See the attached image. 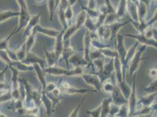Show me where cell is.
<instances>
[{
	"label": "cell",
	"mask_w": 157,
	"mask_h": 117,
	"mask_svg": "<svg viewBox=\"0 0 157 117\" xmlns=\"http://www.w3.org/2000/svg\"><path fill=\"white\" fill-rule=\"evenodd\" d=\"M44 72L45 73H48L49 74H51L53 76L64 75L67 76H71L82 74L83 70L80 67H76L75 69L69 70L59 66H54L51 67H48V68L45 69Z\"/></svg>",
	"instance_id": "6da1fadb"
},
{
	"label": "cell",
	"mask_w": 157,
	"mask_h": 117,
	"mask_svg": "<svg viewBox=\"0 0 157 117\" xmlns=\"http://www.w3.org/2000/svg\"><path fill=\"white\" fill-rule=\"evenodd\" d=\"M20 7V15H19V24L18 28L13 31L14 33L18 32L20 30L26 27L29 21L31 18L30 14L29 13L25 0H17Z\"/></svg>",
	"instance_id": "7a4b0ae2"
},
{
	"label": "cell",
	"mask_w": 157,
	"mask_h": 117,
	"mask_svg": "<svg viewBox=\"0 0 157 117\" xmlns=\"http://www.w3.org/2000/svg\"><path fill=\"white\" fill-rule=\"evenodd\" d=\"M146 47L147 46H142L140 49H138V51H136L134 56L131 58L129 66V73L131 75H133L137 72L140 66L141 62L144 59H146V58H142V54L145 51Z\"/></svg>",
	"instance_id": "3957f363"
},
{
	"label": "cell",
	"mask_w": 157,
	"mask_h": 117,
	"mask_svg": "<svg viewBox=\"0 0 157 117\" xmlns=\"http://www.w3.org/2000/svg\"><path fill=\"white\" fill-rule=\"evenodd\" d=\"M136 74L137 73H134V78H133V83H132V87L131 89V92L130 97L127 100V104L129 110V117H132L134 113L135 112L136 110V105H137V98H136Z\"/></svg>",
	"instance_id": "277c9868"
},
{
	"label": "cell",
	"mask_w": 157,
	"mask_h": 117,
	"mask_svg": "<svg viewBox=\"0 0 157 117\" xmlns=\"http://www.w3.org/2000/svg\"><path fill=\"white\" fill-rule=\"evenodd\" d=\"M21 62L29 65L38 64L44 70L45 69V64L46 63L45 59L40 58L38 55H37L35 53L32 51L26 53V58Z\"/></svg>",
	"instance_id": "5b68a950"
},
{
	"label": "cell",
	"mask_w": 157,
	"mask_h": 117,
	"mask_svg": "<svg viewBox=\"0 0 157 117\" xmlns=\"http://www.w3.org/2000/svg\"><path fill=\"white\" fill-rule=\"evenodd\" d=\"M82 78H83L86 84L93 87L98 91H101L102 83L98 75L93 73L88 74H83Z\"/></svg>",
	"instance_id": "8992f818"
},
{
	"label": "cell",
	"mask_w": 157,
	"mask_h": 117,
	"mask_svg": "<svg viewBox=\"0 0 157 117\" xmlns=\"http://www.w3.org/2000/svg\"><path fill=\"white\" fill-rule=\"evenodd\" d=\"M114 70V58H111L110 61L108 63L104 65L102 72L96 74L98 76L101 83L103 84L105 81L110 78Z\"/></svg>",
	"instance_id": "52a82bcc"
},
{
	"label": "cell",
	"mask_w": 157,
	"mask_h": 117,
	"mask_svg": "<svg viewBox=\"0 0 157 117\" xmlns=\"http://www.w3.org/2000/svg\"><path fill=\"white\" fill-rule=\"evenodd\" d=\"M125 36L131 37L133 39H136L138 43H141L143 45L150 46L157 49V40L154 39H149L147 38L144 33H140L138 35L125 34Z\"/></svg>",
	"instance_id": "ba28073f"
},
{
	"label": "cell",
	"mask_w": 157,
	"mask_h": 117,
	"mask_svg": "<svg viewBox=\"0 0 157 117\" xmlns=\"http://www.w3.org/2000/svg\"><path fill=\"white\" fill-rule=\"evenodd\" d=\"M40 16H41V13H38L36 15H33L31 17L27 25L25 28V31L24 32V37L26 38L27 36H28L33 31L34 28L37 25L39 24V21L40 19Z\"/></svg>",
	"instance_id": "9c48e42d"
},
{
	"label": "cell",
	"mask_w": 157,
	"mask_h": 117,
	"mask_svg": "<svg viewBox=\"0 0 157 117\" xmlns=\"http://www.w3.org/2000/svg\"><path fill=\"white\" fill-rule=\"evenodd\" d=\"M111 94L112 96L111 98L113 100V103L114 104H116L118 106H120L122 104L127 103V100H125V98L123 97L117 85L114 87V89Z\"/></svg>",
	"instance_id": "30bf717a"
},
{
	"label": "cell",
	"mask_w": 157,
	"mask_h": 117,
	"mask_svg": "<svg viewBox=\"0 0 157 117\" xmlns=\"http://www.w3.org/2000/svg\"><path fill=\"white\" fill-rule=\"evenodd\" d=\"M34 29L36 32L44 34L49 37H52V38H56V37L60 32V31H59L58 30H56V29H55L53 28H44V27L40 26L39 24L35 26L34 28Z\"/></svg>",
	"instance_id": "8fae6325"
},
{
	"label": "cell",
	"mask_w": 157,
	"mask_h": 117,
	"mask_svg": "<svg viewBox=\"0 0 157 117\" xmlns=\"http://www.w3.org/2000/svg\"><path fill=\"white\" fill-rule=\"evenodd\" d=\"M64 30L60 31L59 35L56 37L55 41V53L56 56V58L58 60L60 58L62 52L64 48L63 41V35L64 33Z\"/></svg>",
	"instance_id": "7c38bea8"
},
{
	"label": "cell",
	"mask_w": 157,
	"mask_h": 117,
	"mask_svg": "<svg viewBox=\"0 0 157 117\" xmlns=\"http://www.w3.org/2000/svg\"><path fill=\"white\" fill-rule=\"evenodd\" d=\"M114 72L116 73V76L117 79V84L121 83L123 80H125L123 78V71H122V65L118 56L114 58Z\"/></svg>",
	"instance_id": "4fadbf2b"
},
{
	"label": "cell",
	"mask_w": 157,
	"mask_h": 117,
	"mask_svg": "<svg viewBox=\"0 0 157 117\" xmlns=\"http://www.w3.org/2000/svg\"><path fill=\"white\" fill-rule=\"evenodd\" d=\"M91 38L90 35V32L86 29V31L85 38H84V56L86 61L88 63L90 62L89 58V53L90 51V46H91Z\"/></svg>",
	"instance_id": "5bb4252c"
},
{
	"label": "cell",
	"mask_w": 157,
	"mask_h": 117,
	"mask_svg": "<svg viewBox=\"0 0 157 117\" xmlns=\"http://www.w3.org/2000/svg\"><path fill=\"white\" fill-rule=\"evenodd\" d=\"M130 21H126L124 22H118V21H116L115 22L113 23L111 25H108L110 31V40H112L113 39H114L115 37L117 36L119 31L120 30V29L124 26L126 24H127L128 23H129Z\"/></svg>",
	"instance_id": "9a60e30c"
},
{
	"label": "cell",
	"mask_w": 157,
	"mask_h": 117,
	"mask_svg": "<svg viewBox=\"0 0 157 117\" xmlns=\"http://www.w3.org/2000/svg\"><path fill=\"white\" fill-rule=\"evenodd\" d=\"M41 100L43 102V104L45 107L46 114H47L48 117H51V115H52V114L53 112V103L52 100L46 95V92L45 90L42 91V92Z\"/></svg>",
	"instance_id": "2e32d148"
},
{
	"label": "cell",
	"mask_w": 157,
	"mask_h": 117,
	"mask_svg": "<svg viewBox=\"0 0 157 117\" xmlns=\"http://www.w3.org/2000/svg\"><path fill=\"white\" fill-rule=\"evenodd\" d=\"M157 96V92L150 93L147 96H145L144 97L141 98L137 102V105L141 104L143 105V107H150L155 98Z\"/></svg>",
	"instance_id": "e0dca14e"
},
{
	"label": "cell",
	"mask_w": 157,
	"mask_h": 117,
	"mask_svg": "<svg viewBox=\"0 0 157 117\" xmlns=\"http://www.w3.org/2000/svg\"><path fill=\"white\" fill-rule=\"evenodd\" d=\"M70 62L75 67H80V66L86 65L89 63L86 61L84 58H81L78 53H75L69 58L68 63Z\"/></svg>",
	"instance_id": "ac0fdd59"
},
{
	"label": "cell",
	"mask_w": 157,
	"mask_h": 117,
	"mask_svg": "<svg viewBox=\"0 0 157 117\" xmlns=\"http://www.w3.org/2000/svg\"><path fill=\"white\" fill-rule=\"evenodd\" d=\"M20 12L12 10H4L0 12V24L3 23L14 17H19Z\"/></svg>",
	"instance_id": "d6986e66"
},
{
	"label": "cell",
	"mask_w": 157,
	"mask_h": 117,
	"mask_svg": "<svg viewBox=\"0 0 157 117\" xmlns=\"http://www.w3.org/2000/svg\"><path fill=\"white\" fill-rule=\"evenodd\" d=\"M36 32L33 29V31L31 32V33L26 36V41L24 42L25 47H26V52H30L31 51L33 46L35 45V41H36Z\"/></svg>",
	"instance_id": "ffe728a7"
},
{
	"label": "cell",
	"mask_w": 157,
	"mask_h": 117,
	"mask_svg": "<svg viewBox=\"0 0 157 117\" xmlns=\"http://www.w3.org/2000/svg\"><path fill=\"white\" fill-rule=\"evenodd\" d=\"M113 102L111 97L104 98L101 103V110L100 112V117H107L109 113L110 105Z\"/></svg>",
	"instance_id": "44dd1931"
},
{
	"label": "cell",
	"mask_w": 157,
	"mask_h": 117,
	"mask_svg": "<svg viewBox=\"0 0 157 117\" xmlns=\"http://www.w3.org/2000/svg\"><path fill=\"white\" fill-rule=\"evenodd\" d=\"M117 85L125 99L128 100L131 94L132 88L128 85L125 80H123L121 83L117 84Z\"/></svg>",
	"instance_id": "7402d4cb"
},
{
	"label": "cell",
	"mask_w": 157,
	"mask_h": 117,
	"mask_svg": "<svg viewBox=\"0 0 157 117\" xmlns=\"http://www.w3.org/2000/svg\"><path fill=\"white\" fill-rule=\"evenodd\" d=\"M33 66L36 72V74H37V76L39 79V81L43 87L44 90H45V87H46V80L45 78V73L44 72V70L43 69H42V67L38 64H34Z\"/></svg>",
	"instance_id": "603a6c76"
},
{
	"label": "cell",
	"mask_w": 157,
	"mask_h": 117,
	"mask_svg": "<svg viewBox=\"0 0 157 117\" xmlns=\"http://www.w3.org/2000/svg\"><path fill=\"white\" fill-rule=\"evenodd\" d=\"M10 66H12L16 68L20 72L32 71L34 69L33 66L26 65L20 61H13Z\"/></svg>",
	"instance_id": "cb8c5ba5"
},
{
	"label": "cell",
	"mask_w": 157,
	"mask_h": 117,
	"mask_svg": "<svg viewBox=\"0 0 157 117\" xmlns=\"http://www.w3.org/2000/svg\"><path fill=\"white\" fill-rule=\"evenodd\" d=\"M75 53H76V51L72 48L71 46L69 45L67 46H64L63 50L62 52L60 57L62 56V59L65 61L66 63V65L67 66V68H69L68 60Z\"/></svg>",
	"instance_id": "d4e9b609"
},
{
	"label": "cell",
	"mask_w": 157,
	"mask_h": 117,
	"mask_svg": "<svg viewBox=\"0 0 157 117\" xmlns=\"http://www.w3.org/2000/svg\"><path fill=\"white\" fill-rule=\"evenodd\" d=\"M45 53L46 57V63H48V67H51L55 65V63L58 61L56 56L55 52H48L46 48L45 47Z\"/></svg>",
	"instance_id": "484cf974"
},
{
	"label": "cell",
	"mask_w": 157,
	"mask_h": 117,
	"mask_svg": "<svg viewBox=\"0 0 157 117\" xmlns=\"http://www.w3.org/2000/svg\"><path fill=\"white\" fill-rule=\"evenodd\" d=\"M67 93V94H85L89 92H97L98 91L96 90L95 89L92 90V89H76L75 87H73L70 86L69 85H68V87L65 89Z\"/></svg>",
	"instance_id": "4316f807"
},
{
	"label": "cell",
	"mask_w": 157,
	"mask_h": 117,
	"mask_svg": "<svg viewBox=\"0 0 157 117\" xmlns=\"http://www.w3.org/2000/svg\"><path fill=\"white\" fill-rule=\"evenodd\" d=\"M87 17V13L84 9H82V11H80L78 13V15H77L76 18V23L75 24L77 27L78 29H79L82 26L84 25Z\"/></svg>",
	"instance_id": "83f0119b"
},
{
	"label": "cell",
	"mask_w": 157,
	"mask_h": 117,
	"mask_svg": "<svg viewBox=\"0 0 157 117\" xmlns=\"http://www.w3.org/2000/svg\"><path fill=\"white\" fill-rule=\"evenodd\" d=\"M126 7H127V0H120L117 10L115 11L118 19L120 18H122L124 16L125 13L126 11Z\"/></svg>",
	"instance_id": "f1b7e54d"
},
{
	"label": "cell",
	"mask_w": 157,
	"mask_h": 117,
	"mask_svg": "<svg viewBox=\"0 0 157 117\" xmlns=\"http://www.w3.org/2000/svg\"><path fill=\"white\" fill-rule=\"evenodd\" d=\"M78 30V29L75 25L68 26V28L64 31L63 35V43L66 42H67V41H69V39L71 38V36L76 32Z\"/></svg>",
	"instance_id": "f546056e"
},
{
	"label": "cell",
	"mask_w": 157,
	"mask_h": 117,
	"mask_svg": "<svg viewBox=\"0 0 157 117\" xmlns=\"http://www.w3.org/2000/svg\"><path fill=\"white\" fill-rule=\"evenodd\" d=\"M138 43H139L138 42H136L127 51L125 60V62L126 65H127V64L130 62L131 58H132L134 54L136 53Z\"/></svg>",
	"instance_id": "4dcf8cb0"
},
{
	"label": "cell",
	"mask_w": 157,
	"mask_h": 117,
	"mask_svg": "<svg viewBox=\"0 0 157 117\" xmlns=\"http://www.w3.org/2000/svg\"><path fill=\"white\" fill-rule=\"evenodd\" d=\"M26 53L27 52H26V47L24 43L23 45H21L17 51H15V54H16L18 61H20V62L23 61L26 58Z\"/></svg>",
	"instance_id": "1f68e13d"
},
{
	"label": "cell",
	"mask_w": 157,
	"mask_h": 117,
	"mask_svg": "<svg viewBox=\"0 0 157 117\" xmlns=\"http://www.w3.org/2000/svg\"><path fill=\"white\" fill-rule=\"evenodd\" d=\"M91 45L93 46L97 50H101L105 48H110L111 46L109 44H105L102 42L99 41L98 39H91Z\"/></svg>",
	"instance_id": "d6a6232c"
},
{
	"label": "cell",
	"mask_w": 157,
	"mask_h": 117,
	"mask_svg": "<svg viewBox=\"0 0 157 117\" xmlns=\"http://www.w3.org/2000/svg\"><path fill=\"white\" fill-rule=\"evenodd\" d=\"M115 117H129V110L127 103L122 104L120 106L119 111Z\"/></svg>",
	"instance_id": "836d02e7"
},
{
	"label": "cell",
	"mask_w": 157,
	"mask_h": 117,
	"mask_svg": "<svg viewBox=\"0 0 157 117\" xmlns=\"http://www.w3.org/2000/svg\"><path fill=\"white\" fill-rule=\"evenodd\" d=\"M87 30H88L90 32H96L97 30V28L95 25V22L90 18L88 16L86 18L85 22L84 24Z\"/></svg>",
	"instance_id": "e575fe53"
},
{
	"label": "cell",
	"mask_w": 157,
	"mask_h": 117,
	"mask_svg": "<svg viewBox=\"0 0 157 117\" xmlns=\"http://www.w3.org/2000/svg\"><path fill=\"white\" fill-rule=\"evenodd\" d=\"M101 53L103 56H105L107 58H115L117 56H118V53L116 50H111L110 48H105L101 50H100Z\"/></svg>",
	"instance_id": "d590c367"
},
{
	"label": "cell",
	"mask_w": 157,
	"mask_h": 117,
	"mask_svg": "<svg viewBox=\"0 0 157 117\" xmlns=\"http://www.w3.org/2000/svg\"><path fill=\"white\" fill-rule=\"evenodd\" d=\"M0 60L8 66L11 65L13 62L10 58L7 51H0Z\"/></svg>",
	"instance_id": "8d00e7d4"
},
{
	"label": "cell",
	"mask_w": 157,
	"mask_h": 117,
	"mask_svg": "<svg viewBox=\"0 0 157 117\" xmlns=\"http://www.w3.org/2000/svg\"><path fill=\"white\" fill-rule=\"evenodd\" d=\"M14 32H13L11 34H10L7 38H5L4 39H1L0 40V51H7L8 47V45H9V41L10 39L12 37L13 35Z\"/></svg>",
	"instance_id": "74e56055"
},
{
	"label": "cell",
	"mask_w": 157,
	"mask_h": 117,
	"mask_svg": "<svg viewBox=\"0 0 157 117\" xmlns=\"http://www.w3.org/2000/svg\"><path fill=\"white\" fill-rule=\"evenodd\" d=\"M101 110V104H100L96 108L92 110L87 111L86 112L88 115L92 117H100V112Z\"/></svg>",
	"instance_id": "f35d334b"
},
{
	"label": "cell",
	"mask_w": 157,
	"mask_h": 117,
	"mask_svg": "<svg viewBox=\"0 0 157 117\" xmlns=\"http://www.w3.org/2000/svg\"><path fill=\"white\" fill-rule=\"evenodd\" d=\"M48 8L50 14V21L52 20L53 15L55 9V0H47Z\"/></svg>",
	"instance_id": "ab89813d"
},
{
	"label": "cell",
	"mask_w": 157,
	"mask_h": 117,
	"mask_svg": "<svg viewBox=\"0 0 157 117\" xmlns=\"http://www.w3.org/2000/svg\"><path fill=\"white\" fill-rule=\"evenodd\" d=\"M144 90L150 93L157 92V79L154 80L152 83H151L148 86L145 87Z\"/></svg>",
	"instance_id": "60d3db41"
},
{
	"label": "cell",
	"mask_w": 157,
	"mask_h": 117,
	"mask_svg": "<svg viewBox=\"0 0 157 117\" xmlns=\"http://www.w3.org/2000/svg\"><path fill=\"white\" fill-rule=\"evenodd\" d=\"M102 57H103V55L100 50L96 49L95 51H90L89 58L90 62H92L93 60L97 58H101Z\"/></svg>",
	"instance_id": "b9f144b4"
},
{
	"label": "cell",
	"mask_w": 157,
	"mask_h": 117,
	"mask_svg": "<svg viewBox=\"0 0 157 117\" xmlns=\"http://www.w3.org/2000/svg\"><path fill=\"white\" fill-rule=\"evenodd\" d=\"M103 89L105 92H110L111 93L112 91L114 89V85L111 82V81H105V82L102 84Z\"/></svg>",
	"instance_id": "7bdbcfd3"
},
{
	"label": "cell",
	"mask_w": 157,
	"mask_h": 117,
	"mask_svg": "<svg viewBox=\"0 0 157 117\" xmlns=\"http://www.w3.org/2000/svg\"><path fill=\"white\" fill-rule=\"evenodd\" d=\"M65 17L66 20L68 24V22L70 21V20H72V18H73V11L72 9V7L71 6H68L66 8L65 10Z\"/></svg>",
	"instance_id": "ee69618b"
},
{
	"label": "cell",
	"mask_w": 157,
	"mask_h": 117,
	"mask_svg": "<svg viewBox=\"0 0 157 117\" xmlns=\"http://www.w3.org/2000/svg\"><path fill=\"white\" fill-rule=\"evenodd\" d=\"M86 96H85L83 98L82 100V102L78 104V105L75 108L74 110H73L72 112L70 114L69 117H78V112H79V110H80V107L82 106V105L83 103L85 100Z\"/></svg>",
	"instance_id": "f6af8a7d"
},
{
	"label": "cell",
	"mask_w": 157,
	"mask_h": 117,
	"mask_svg": "<svg viewBox=\"0 0 157 117\" xmlns=\"http://www.w3.org/2000/svg\"><path fill=\"white\" fill-rule=\"evenodd\" d=\"M105 7H106V8H107L108 14L116 13L115 10L114 9V7L113 6L112 4H111L110 0H105Z\"/></svg>",
	"instance_id": "bcb514c9"
},
{
	"label": "cell",
	"mask_w": 157,
	"mask_h": 117,
	"mask_svg": "<svg viewBox=\"0 0 157 117\" xmlns=\"http://www.w3.org/2000/svg\"><path fill=\"white\" fill-rule=\"evenodd\" d=\"M56 88V85H55V83H49L48 85H46L45 90H46L45 91H46V92H52Z\"/></svg>",
	"instance_id": "7dc6e473"
},
{
	"label": "cell",
	"mask_w": 157,
	"mask_h": 117,
	"mask_svg": "<svg viewBox=\"0 0 157 117\" xmlns=\"http://www.w3.org/2000/svg\"><path fill=\"white\" fill-rule=\"evenodd\" d=\"M148 74L151 77H154V79H157V68H152L148 70Z\"/></svg>",
	"instance_id": "c3c4849f"
},
{
	"label": "cell",
	"mask_w": 157,
	"mask_h": 117,
	"mask_svg": "<svg viewBox=\"0 0 157 117\" xmlns=\"http://www.w3.org/2000/svg\"><path fill=\"white\" fill-rule=\"evenodd\" d=\"M67 1H68V3H69V6L72 7L76 4V3L77 2V0H67Z\"/></svg>",
	"instance_id": "681fc988"
},
{
	"label": "cell",
	"mask_w": 157,
	"mask_h": 117,
	"mask_svg": "<svg viewBox=\"0 0 157 117\" xmlns=\"http://www.w3.org/2000/svg\"><path fill=\"white\" fill-rule=\"evenodd\" d=\"M138 117H153V112H151L150 114H144V115H140Z\"/></svg>",
	"instance_id": "f907efd6"
},
{
	"label": "cell",
	"mask_w": 157,
	"mask_h": 117,
	"mask_svg": "<svg viewBox=\"0 0 157 117\" xmlns=\"http://www.w3.org/2000/svg\"><path fill=\"white\" fill-rule=\"evenodd\" d=\"M21 117H39L38 115H33V114H24Z\"/></svg>",
	"instance_id": "816d5d0a"
},
{
	"label": "cell",
	"mask_w": 157,
	"mask_h": 117,
	"mask_svg": "<svg viewBox=\"0 0 157 117\" xmlns=\"http://www.w3.org/2000/svg\"><path fill=\"white\" fill-rule=\"evenodd\" d=\"M55 9H56L58 8L61 0H55Z\"/></svg>",
	"instance_id": "f5cc1de1"
},
{
	"label": "cell",
	"mask_w": 157,
	"mask_h": 117,
	"mask_svg": "<svg viewBox=\"0 0 157 117\" xmlns=\"http://www.w3.org/2000/svg\"><path fill=\"white\" fill-rule=\"evenodd\" d=\"M83 1H87V0H83Z\"/></svg>",
	"instance_id": "db71d44e"
},
{
	"label": "cell",
	"mask_w": 157,
	"mask_h": 117,
	"mask_svg": "<svg viewBox=\"0 0 157 117\" xmlns=\"http://www.w3.org/2000/svg\"></svg>",
	"instance_id": "11a10c76"
},
{
	"label": "cell",
	"mask_w": 157,
	"mask_h": 117,
	"mask_svg": "<svg viewBox=\"0 0 157 117\" xmlns=\"http://www.w3.org/2000/svg\"><path fill=\"white\" fill-rule=\"evenodd\" d=\"M0 12H1V11H0Z\"/></svg>",
	"instance_id": "9f6ffc18"
}]
</instances>
